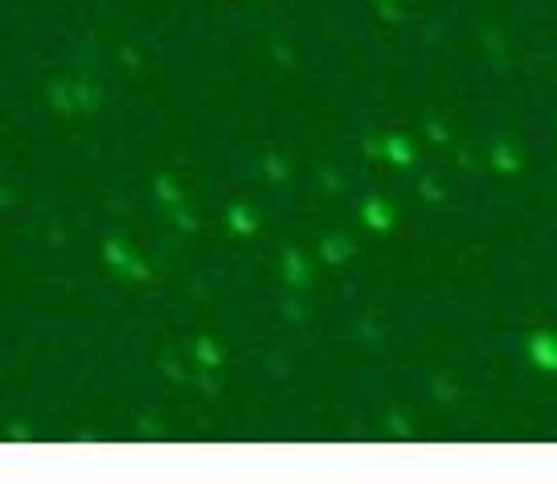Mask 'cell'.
<instances>
[{
    "mask_svg": "<svg viewBox=\"0 0 557 484\" xmlns=\"http://www.w3.org/2000/svg\"><path fill=\"white\" fill-rule=\"evenodd\" d=\"M103 259L111 263V271L127 275V279H147V275H152L144 259H140V254H131L119 238H107V242H103Z\"/></svg>",
    "mask_w": 557,
    "mask_h": 484,
    "instance_id": "obj_1",
    "label": "cell"
},
{
    "mask_svg": "<svg viewBox=\"0 0 557 484\" xmlns=\"http://www.w3.org/2000/svg\"><path fill=\"white\" fill-rule=\"evenodd\" d=\"M529 361L545 374H557V333L553 329H537V333L529 336Z\"/></svg>",
    "mask_w": 557,
    "mask_h": 484,
    "instance_id": "obj_2",
    "label": "cell"
},
{
    "mask_svg": "<svg viewBox=\"0 0 557 484\" xmlns=\"http://www.w3.org/2000/svg\"><path fill=\"white\" fill-rule=\"evenodd\" d=\"M360 222H365L373 234H390L393 222H397V214H393V205L385 197H369L365 205H360Z\"/></svg>",
    "mask_w": 557,
    "mask_h": 484,
    "instance_id": "obj_3",
    "label": "cell"
},
{
    "mask_svg": "<svg viewBox=\"0 0 557 484\" xmlns=\"http://www.w3.org/2000/svg\"><path fill=\"white\" fill-rule=\"evenodd\" d=\"M381 148H385V160H390V165H397V168L414 165V144H410L402 132H390L385 140H381Z\"/></svg>",
    "mask_w": 557,
    "mask_h": 484,
    "instance_id": "obj_4",
    "label": "cell"
},
{
    "mask_svg": "<svg viewBox=\"0 0 557 484\" xmlns=\"http://www.w3.org/2000/svg\"><path fill=\"white\" fill-rule=\"evenodd\" d=\"M226 226H229V234H242V238H250V234L259 230V217H254V210H250V205H229V210H226Z\"/></svg>",
    "mask_w": 557,
    "mask_h": 484,
    "instance_id": "obj_5",
    "label": "cell"
},
{
    "mask_svg": "<svg viewBox=\"0 0 557 484\" xmlns=\"http://www.w3.org/2000/svg\"><path fill=\"white\" fill-rule=\"evenodd\" d=\"M283 275H287V284H291V287H303L311 279V267L303 263V254H299V251H283Z\"/></svg>",
    "mask_w": 557,
    "mask_h": 484,
    "instance_id": "obj_6",
    "label": "cell"
},
{
    "mask_svg": "<svg viewBox=\"0 0 557 484\" xmlns=\"http://www.w3.org/2000/svg\"><path fill=\"white\" fill-rule=\"evenodd\" d=\"M193 353H197V366L201 369H217L222 361H226V357H222V345H217L213 336H197Z\"/></svg>",
    "mask_w": 557,
    "mask_h": 484,
    "instance_id": "obj_7",
    "label": "cell"
},
{
    "mask_svg": "<svg viewBox=\"0 0 557 484\" xmlns=\"http://www.w3.org/2000/svg\"><path fill=\"white\" fill-rule=\"evenodd\" d=\"M488 160H491V168H496V173H516V168H521V152L500 140V144H491V156H488Z\"/></svg>",
    "mask_w": 557,
    "mask_h": 484,
    "instance_id": "obj_8",
    "label": "cell"
},
{
    "mask_svg": "<svg viewBox=\"0 0 557 484\" xmlns=\"http://www.w3.org/2000/svg\"><path fill=\"white\" fill-rule=\"evenodd\" d=\"M348 254H353V242H348L344 234H328L324 242H320V259H324V263H344Z\"/></svg>",
    "mask_w": 557,
    "mask_h": 484,
    "instance_id": "obj_9",
    "label": "cell"
},
{
    "mask_svg": "<svg viewBox=\"0 0 557 484\" xmlns=\"http://www.w3.org/2000/svg\"><path fill=\"white\" fill-rule=\"evenodd\" d=\"M156 193H160V201L164 205H168V210H177L180 201V189H177V181H172V177H168V173H160V177H156Z\"/></svg>",
    "mask_w": 557,
    "mask_h": 484,
    "instance_id": "obj_10",
    "label": "cell"
},
{
    "mask_svg": "<svg viewBox=\"0 0 557 484\" xmlns=\"http://www.w3.org/2000/svg\"><path fill=\"white\" fill-rule=\"evenodd\" d=\"M70 95H74V86H66V83H53V86H49V99H53V107H58V111H74V107H78V103L70 99Z\"/></svg>",
    "mask_w": 557,
    "mask_h": 484,
    "instance_id": "obj_11",
    "label": "cell"
},
{
    "mask_svg": "<svg viewBox=\"0 0 557 484\" xmlns=\"http://www.w3.org/2000/svg\"><path fill=\"white\" fill-rule=\"evenodd\" d=\"M74 103H78L82 111H95V107H98V91H95V86H86V83H78V86H74Z\"/></svg>",
    "mask_w": 557,
    "mask_h": 484,
    "instance_id": "obj_12",
    "label": "cell"
},
{
    "mask_svg": "<svg viewBox=\"0 0 557 484\" xmlns=\"http://www.w3.org/2000/svg\"><path fill=\"white\" fill-rule=\"evenodd\" d=\"M262 173H266L271 181H287V165H283L278 156H266V160H262Z\"/></svg>",
    "mask_w": 557,
    "mask_h": 484,
    "instance_id": "obj_13",
    "label": "cell"
},
{
    "mask_svg": "<svg viewBox=\"0 0 557 484\" xmlns=\"http://www.w3.org/2000/svg\"><path fill=\"white\" fill-rule=\"evenodd\" d=\"M418 193H422L426 201H442V185L430 181V177H422V181H418Z\"/></svg>",
    "mask_w": 557,
    "mask_h": 484,
    "instance_id": "obj_14",
    "label": "cell"
},
{
    "mask_svg": "<svg viewBox=\"0 0 557 484\" xmlns=\"http://www.w3.org/2000/svg\"><path fill=\"white\" fill-rule=\"evenodd\" d=\"M172 217H177V226H180V230H197V217L189 214L184 205H177V210H172Z\"/></svg>",
    "mask_w": 557,
    "mask_h": 484,
    "instance_id": "obj_15",
    "label": "cell"
},
{
    "mask_svg": "<svg viewBox=\"0 0 557 484\" xmlns=\"http://www.w3.org/2000/svg\"><path fill=\"white\" fill-rule=\"evenodd\" d=\"M390 435H402V439H406V435H410V423H406V415H390Z\"/></svg>",
    "mask_w": 557,
    "mask_h": 484,
    "instance_id": "obj_16",
    "label": "cell"
},
{
    "mask_svg": "<svg viewBox=\"0 0 557 484\" xmlns=\"http://www.w3.org/2000/svg\"><path fill=\"white\" fill-rule=\"evenodd\" d=\"M426 135H430V140H439V144H442V140H447V128H442L439 119H426Z\"/></svg>",
    "mask_w": 557,
    "mask_h": 484,
    "instance_id": "obj_17",
    "label": "cell"
},
{
    "mask_svg": "<svg viewBox=\"0 0 557 484\" xmlns=\"http://www.w3.org/2000/svg\"><path fill=\"white\" fill-rule=\"evenodd\" d=\"M434 390H439V398H442V402H451V398H455V386H451V382H442V378H434Z\"/></svg>",
    "mask_w": 557,
    "mask_h": 484,
    "instance_id": "obj_18",
    "label": "cell"
},
{
    "mask_svg": "<svg viewBox=\"0 0 557 484\" xmlns=\"http://www.w3.org/2000/svg\"><path fill=\"white\" fill-rule=\"evenodd\" d=\"M9 439H29V431H25V423H13V427H9Z\"/></svg>",
    "mask_w": 557,
    "mask_h": 484,
    "instance_id": "obj_19",
    "label": "cell"
},
{
    "mask_svg": "<svg viewBox=\"0 0 557 484\" xmlns=\"http://www.w3.org/2000/svg\"><path fill=\"white\" fill-rule=\"evenodd\" d=\"M377 9H381V17H397V9H393V0H381V4H377Z\"/></svg>",
    "mask_w": 557,
    "mask_h": 484,
    "instance_id": "obj_20",
    "label": "cell"
},
{
    "mask_svg": "<svg viewBox=\"0 0 557 484\" xmlns=\"http://www.w3.org/2000/svg\"><path fill=\"white\" fill-rule=\"evenodd\" d=\"M201 386H205V394H217V382H213L209 374H201Z\"/></svg>",
    "mask_w": 557,
    "mask_h": 484,
    "instance_id": "obj_21",
    "label": "cell"
}]
</instances>
